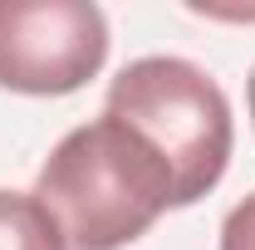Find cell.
Listing matches in <instances>:
<instances>
[{"mask_svg":"<svg viewBox=\"0 0 255 250\" xmlns=\"http://www.w3.org/2000/svg\"><path fill=\"white\" fill-rule=\"evenodd\" d=\"M246 103H251V123H255V69H251V84H246Z\"/></svg>","mask_w":255,"mask_h":250,"instance_id":"8992f818","label":"cell"},{"mask_svg":"<svg viewBox=\"0 0 255 250\" xmlns=\"http://www.w3.org/2000/svg\"><path fill=\"white\" fill-rule=\"evenodd\" d=\"M103 113L137 127L162 152L177 206L201 201L226 177L236 123H231V103H226L221 84L201 64L177 59V54L132 59L108 84Z\"/></svg>","mask_w":255,"mask_h":250,"instance_id":"7a4b0ae2","label":"cell"},{"mask_svg":"<svg viewBox=\"0 0 255 250\" xmlns=\"http://www.w3.org/2000/svg\"><path fill=\"white\" fill-rule=\"evenodd\" d=\"M0 250H64L59 231L34 201V191L0 187Z\"/></svg>","mask_w":255,"mask_h":250,"instance_id":"277c9868","label":"cell"},{"mask_svg":"<svg viewBox=\"0 0 255 250\" xmlns=\"http://www.w3.org/2000/svg\"><path fill=\"white\" fill-rule=\"evenodd\" d=\"M108 59V20L94 0H0V89L59 98Z\"/></svg>","mask_w":255,"mask_h":250,"instance_id":"3957f363","label":"cell"},{"mask_svg":"<svg viewBox=\"0 0 255 250\" xmlns=\"http://www.w3.org/2000/svg\"><path fill=\"white\" fill-rule=\"evenodd\" d=\"M34 201L54 221L64 250H123L177 206L162 152L113 113L54 142L34 177Z\"/></svg>","mask_w":255,"mask_h":250,"instance_id":"6da1fadb","label":"cell"},{"mask_svg":"<svg viewBox=\"0 0 255 250\" xmlns=\"http://www.w3.org/2000/svg\"><path fill=\"white\" fill-rule=\"evenodd\" d=\"M221 250H255V191L226 211V221H221Z\"/></svg>","mask_w":255,"mask_h":250,"instance_id":"5b68a950","label":"cell"}]
</instances>
